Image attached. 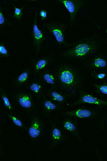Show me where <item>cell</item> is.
I'll return each mask as SVG.
<instances>
[{
  "mask_svg": "<svg viewBox=\"0 0 107 161\" xmlns=\"http://www.w3.org/2000/svg\"><path fill=\"white\" fill-rule=\"evenodd\" d=\"M4 152L3 147L2 144L0 142V155H2Z\"/></svg>",
  "mask_w": 107,
  "mask_h": 161,
  "instance_id": "27",
  "label": "cell"
},
{
  "mask_svg": "<svg viewBox=\"0 0 107 161\" xmlns=\"http://www.w3.org/2000/svg\"><path fill=\"white\" fill-rule=\"evenodd\" d=\"M54 56L51 54L38 59H33V73L34 77H38L43 71L47 69L54 61Z\"/></svg>",
  "mask_w": 107,
  "mask_h": 161,
  "instance_id": "11",
  "label": "cell"
},
{
  "mask_svg": "<svg viewBox=\"0 0 107 161\" xmlns=\"http://www.w3.org/2000/svg\"><path fill=\"white\" fill-rule=\"evenodd\" d=\"M6 115L17 126L21 127H23V125L21 121L18 118L13 115L12 114L6 113Z\"/></svg>",
  "mask_w": 107,
  "mask_h": 161,
  "instance_id": "25",
  "label": "cell"
},
{
  "mask_svg": "<svg viewBox=\"0 0 107 161\" xmlns=\"http://www.w3.org/2000/svg\"><path fill=\"white\" fill-rule=\"evenodd\" d=\"M30 90L35 94L39 100H40L44 94V85L41 80H36L29 85Z\"/></svg>",
  "mask_w": 107,
  "mask_h": 161,
  "instance_id": "18",
  "label": "cell"
},
{
  "mask_svg": "<svg viewBox=\"0 0 107 161\" xmlns=\"http://www.w3.org/2000/svg\"><path fill=\"white\" fill-rule=\"evenodd\" d=\"M39 15L42 21H44L48 18V12L45 9H42L40 11Z\"/></svg>",
  "mask_w": 107,
  "mask_h": 161,
  "instance_id": "26",
  "label": "cell"
},
{
  "mask_svg": "<svg viewBox=\"0 0 107 161\" xmlns=\"http://www.w3.org/2000/svg\"><path fill=\"white\" fill-rule=\"evenodd\" d=\"M12 5L15 9V11L13 16V18L16 19L18 21H20L23 15V10L25 7L24 6L20 8H16L13 3H12Z\"/></svg>",
  "mask_w": 107,
  "mask_h": 161,
  "instance_id": "24",
  "label": "cell"
},
{
  "mask_svg": "<svg viewBox=\"0 0 107 161\" xmlns=\"http://www.w3.org/2000/svg\"><path fill=\"white\" fill-rule=\"evenodd\" d=\"M31 74L30 68L25 69L20 75L15 79L13 82V85L15 87H20L27 84L30 79Z\"/></svg>",
  "mask_w": 107,
  "mask_h": 161,
  "instance_id": "17",
  "label": "cell"
},
{
  "mask_svg": "<svg viewBox=\"0 0 107 161\" xmlns=\"http://www.w3.org/2000/svg\"><path fill=\"white\" fill-rule=\"evenodd\" d=\"M38 15L36 11L35 19L33 24L32 36L33 39V44L36 50V54L37 55L40 50L42 45L46 39L44 32L40 30L37 24Z\"/></svg>",
  "mask_w": 107,
  "mask_h": 161,
  "instance_id": "9",
  "label": "cell"
},
{
  "mask_svg": "<svg viewBox=\"0 0 107 161\" xmlns=\"http://www.w3.org/2000/svg\"><path fill=\"white\" fill-rule=\"evenodd\" d=\"M54 73L61 91L71 97L76 94L83 86L81 72L75 66L68 63L58 64Z\"/></svg>",
  "mask_w": 107,
  "mask_h": 161,
  "instance_id": "1",
  "label": "cell"
},
{
  "mask_svg": "<svg viewBox=\"0 0 107 161\" xmlns=\"http://www.w3.org/2000/svg\"><path fill=\"white\" fill-rule=\"evenodd\" d=\"M62 128L66 131L69 132L77 139L80 142H83L78 128L76 121L71 117L66 116L62 122Z\"/></svg>",
  "mask_w": 107,
  "mask_h": 161,
  "instance_id": "14",
  "label": "cell"
},
{
  "mask_svg": "<svg viewBox=\"0 0 107 161\" xmlns=\"http://www.w3.org/2000/svg\"><path fill=\"white\" fill-rule=\"evenodd\" d=\"M44 128L43 121L37 114H34L31 118V123L29 132L32 138L37 139L41 136Z\"/></svg>",
  "mask_w": 107,
  "mask_h": 161,
  "instance_id": "10",
  "label": "cell"
},
{
  "mask_svg": "<svg viewBox=\"0 0 107 161\" xmlns=\"http://www.w3.org/2000/svg\"><path fill=\"white\" fill-rule=\"evenodd\" d=\"M11 56L10 52L3 42H0V57L8 58Z\"/></svg>",
  "mask_w": 107,
  "mask_h": 161,
  "instance_id": "22",
  "label": "cell"
},
{
  "mask_svg": "<svg viewBox=\"0 0 107 161\" xmlns=\"http://www.w3.org/2000/svg\"><path fill=\"white\" fill-rule=\"evenodd\" d=\"M98 36L95 34L77 42L68 43L69 48L62 53V57L83 60L90 58L99 51L101 44Z\"/></svg>",
  "mask_w": 107,
  "mask_h": 161,
  "instance_id": "2",
  "label": "cell"
},
{
  "mask_svg": "<svg viewBox=\"0 0 107 161\" xmlns=\"http://www.w3.org/2000/svg\"><path fill=\"white\" fill-rule=\"evenodd\" d=\"M96 92L102 95H107V83L105 82L103 84L99 85L97 84H94Z\"/></svg>",
  "mask_w": 107,
  "mask_h": 161,
  "instance_id": "23",
  "label": "cell"
},
{
  "mask_svg": "<svg viewBox=\"0 0 107 161\" xmlns=\"http://www.w3.org/2000/svg\"><path fill=\"white\" fill-rule=\"evenodd\" d=\"M45 95L53 102L62 106L71 97L61 91H59L58 89L51 88L48 90Z\"/></svg>",
  "mask_w": 107,
  "mask_h": 161,
  "instance_id": "13",
  "label": "cell"
},
{
  "mask_svg": "<svg viewBox=\"0 0 107 161\" xmlns=\"http://www.w3.org/2000/svg\"><path fill=\"white\" fill-rule=\"evenodd\" d=\"M11 95L19 104L26 110L31 111L35 108V104L32 93L20 92H13L12 93Z\"/></svg>",
  "mask_w": 107,
  "mask_h": 161,
  "instance_id": "8",
  "label": "cell"
},
{
  "mask_svg": "<svg viewBox=\"0 0 107 161\" xmlns=\"http://www.w3.org/2000/svg\"><path fill=\"white\" fill-rule=\"evenodd\" d=\"M57 2L64 5L70 14V24L72 26L74 23L77 13L86 3L87 1L82 0H57Z\"/></svg>",
  "mask_w": 107,
  "mask_h": 161,
  "instance_id": "5",
  "label": "cell"
},
{
  "mask_svg": "<svg viewBox=\"0 0 107 161\" xmlns=\"http://www.w3.org/2000/svg\"><path fill=\"white\" fill-rule=\"evenodd\" d=\"M2 127H1V121H0V133H2Z\"/></svg>",
  "mask_w": 107,
  "mask_h": 161,
  "instance_id": "28",
  "label": "cell"
},
{
  "mask_svg": "<svg viewBox=\"0 0 107 161\" xmlns=\"http://www.w3.org/2000/svg\"><path fill=\"white\" fill-rule=\"evenodd\" d=\"M38 77L43 83L49 85L51 88L58 89L57 80L54 72L46 69L43 71Z\"/></svg>",
  "mask_w": 107,
  "mask_h": 161,
  "instance_id": "15",
  "label": "cell"
},
{
  "mask_svg": "<svg viewBox=\"0 0 107 161\" xmlns=\"http://www.w3.org/2000/svg\"><path fill=\"white\" fill-rule=\"evenodd\" d=\"M91 77L95 80H103L107 77V73L105 71L92 70Z\"/></svg>",
  "mask_w": 107,
  "mask_h": 161,
  "instance_id": "20",
  "label": "cell"
},
{
  "mask_svg": "<svg viewBox=\"0 0 107 161\" xmlns=\"http://www.w3.org/2000/svg\"><path fill=\"white\" fill-rule=\"evenodd\" d=\"M61 114L82 119H93L99 115V113L96 110L85 107H80L74 110L63 112Z\"/></svg>",
  "mask_w": 107,
  "mask_h": 161,
  "instance_id": "7",
  "label": "cell"
},
{
  "mask_svg": "<svg viewBox=\"0 0 107 161\" xmlns=\"http://www.w3.org/2000/svg\"><path fill=\"white\" fill-rule=\"evenodd\" d=\"M10 24L4 14L3 9L0 6V29H3Z\"/></svg>",
  "mask_w": 107,
  "mask_h": 161,
  "instance_id": "21",
  "label": "cell"
},
{
  "mask_svg": "<svg viewBox=\"0 0 107 161\" xmlns=\"http://www.w3.org/2000/svg\"><path fill=\"white\" fill-rule=\"evenodd\" d=\"M79 96L78 100L74 103L71 104L72 106H76L80 104H91L97 105L100 109L107 105L106 101L100 99L94 96L91 93L80 90Z\"/></svg>",
  "mask_w": 107,
  "mask_h": 161,
  "instance_id": "6",
  "label": "cell"
},
{
  "mask_svg": "<svg viewBox=\"0 0 107 161\" xmlns=\"http://www.w3.org/2000/svg\"><path fill=\"white\" fill-rule=\"evenodd\" d=\"M51 148L52 149L60 143L66 142L68 138L64 135L62 130L55 122L51 123Z\"/></svg>",
  "mask_w": 107,
  "mask_h": 161,
  "instance_id": "12",
  "label": "cell"
},
{
  "mask_svg": "<svg viewBox=\"0 0 107 161\" xmlns=\"http://www.w3.org/2000/svg\"><path fill=\"white\" fill-rule=\"evenodd\" d=\"M68 25V24L51 21L45 23L43 28L55 37L59 45H64L66 47L69 43L66 42L65 36V31Z\"/></svg>",
  "mask_w": 107,
  "mask_h": 161,
  "instance_id": "3",
  "label": "cell"
},
{
  "mask_svg": "<svg viewBox=\"0 0 107 161\" xmlns=\"http://www.w3.org/2000/svg\"><path fill=\"white\" fill-rule=\"evenodd\" d=\"M92 70L105 71L107 69V56L105 53L98 52L84 64Z\"/></svg>",
  "mask_w": 107,
  "mask_h": 161,
  "instance_id": "4",
  "label": "cell"
},
{
  "mask_svg": "<svg viewBox=\"0 0 107 161\" xmlns=\"http://www.w3.org/2000/svg\"><path fill=\"white\" fill-rule=\"evenodd\" d=\"M42 97L43 111L46 115H48L52 112L63 109L62 105H59L53 102L45 94H44Z\"/></svg>",
  "mask_w": 107,
  "mask_h": 161,
  "instance_id": "16",
  "label": "cell"
},
{
  "mask_svg": "<svg viewBox=\"0 0 107 161\" xmlns=\"http://www.w3.org/2000/svg\"><path fill=\"white\" fill-rule=\"evenodd\" d=\"M0 96L2 97L5 106L8 109L12 114V111L14 110L8 98L7 95L5 90L0 86Z\"/></svg>",
  "mask_w": 107,
  "mask_h": 161,
  "instance_id": "19",
  "label": "cell"
}]
</instances>
